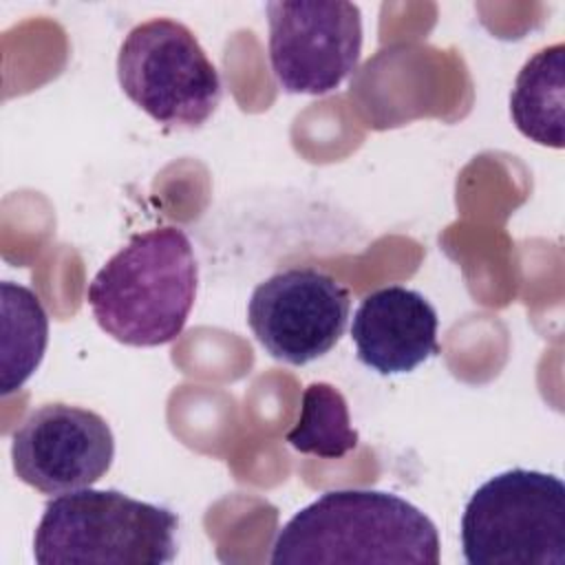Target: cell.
<instances>
[{
	"mask_svg": "<svg viewBox=\"0 0 565 565\" xmlns=\"http://www.w3.org/2000/svg\"><path fill=\"white\" fill-rule=\"evenodd\" d=\"M435 523L406 499L382 490H329L276 534L271 563L437 565Z\"/></svg>",
	"mask_w": 565,
	"mask_h": 565,
	"instance_id": "obj_1",
	"label": "cell"
},
{
	"mask_svg": "<svg viewBox=\"0 0 565 565\" xmlns=\"http://www.w3.org/2000/svg\"><path fill=\"white\" fill-rule=\"evenodd\" d=\"M199 285L188 234L154 227L128 241L95 274L86 302L102 331L128 347L172 342L185 327Z\"/></svg>",
	"mask_w": 565,
	"mask_h": 565,
	"instance_id": "obj_2",
	"label": "cell"
},
{
	"mask_svg": "<svg viewBox=\"0 0 565 565\" xmlns=\"http://www.w3.org/2000/svg\"><path fill=\"white\" fill-rule=\"evenodd\" d=\"M177 527L163 505L82 488L46 503L33 556L40 565H163L177 556Z\"/></svg>",
	"mask_w": 565,
	"mask_h": 565,
	"instance_id": "obj_3",
	"label": "cell"
},
{
	"mask_svg": "<svg viewBox=\"0 0 565 565\" xmlns=\"http://www.w3.org/2000/svg\"><path fill=\"white\" fill-rule=\"evenodd\" d=\"M470 565H565V486L512 468L481 483L461 516Z\"/></svg>",
	"mask_w": 565,
	"mask_h": 565,
	"instance_id": "obj_4",
	"label": "cell"
},
{
	"mask_svg": "<svg viewBox=\"0 0 565 565\" xmlns=\"http://www.w3.org/2000/svg\"><path fill=\"white\" fill-rule=\"evenodd\" d=\"M126 97L168 128H199L221 102V77L194 33L168 18L128 31L117 53Z\"/></svg>",
	"mask_w": 565,
	"mask_h": 565,
	"instance_id": "obj_5",
	"label": "cell"
},
{
	"mask_svg": "<svg viewBox=\"0 0 565 565\" xmlns=\"http://www.w3.org/2000/svg\"><path fill=\"white\" fill-rule=\"evenodd\" d=\"M269 64L285 93L327 95L355 71L362 15L344 0L267 2Z\"/></svg>",
	"mask_w": 565,
	"mask_h": 565,
	"instance_id": "obj_6",
	"label": "cell"
},
{
	"mask_svg": "<svg viewBox=\"0 0 565 565\" xmlns=\"http://www.w3.org/2000/svg\"><path fill=\"white\" fill-rule=\"evenodd\" d=\"M349 313V289L313 267L271 274L247 302V324L258 344L291 366L327 355L342 338Z\"/></svg>",
	"mask_w": 565,
	"mask_h": 565,
	"instance_id": "obj_7",
	"label": "cell"
},
{
	"mask_svg": "<svg viewBox=\"0 0 565 565\" xmlns=\"http://www.w3.org/2000/svg\"><path fill=\"white\" fill-rule=\"evenodd\" d=\"M113 457L115 437L108 422L95 411L64 402L33 408L11 437L18 479L44 494L90 488L110 470Z\"/></svg>",
	"mask_w": 565,
	"mask_h": 565,
	"instance_id": "obj_8",
	"label": "cell"
},
{
	"mask_svg": "<svg viewBox=\"0 0 565 565\" xmlns=\"http://www.w3.org/2000/svg\"><path fill=\"white\" fill-rule=\"evenodd\" d=\"M437 311L415 289L388 285L362 298L351 340L358 360L380 375L411 373L439 353Z\"/></svg>",
	"mask_w": 565,
	"mask_h": 565,
	"instance_id": "obj_9",
	"label": "cell"
},
{
	"mask_svg": "<svg viewBox=\"0 0 565 565\" xmlns=\"http://www.w3.org/2000/svg\"><path fill=\"white\" fill-rule=\"evenodd\" d=\"M565 46L561 42L534 53L516 75L510 95L514 126L527 139L563 148Z\"/></svg>",
	"mask_w": 565,
	"mask_h": 565,
	"instance_id": "obj_10",
	"label": "cell"
},
{
	"mask_svg": "<svg viewBox=\"0 0 565 565\" xmlns=\"http://www.w3.org/2000/svg\"><path fill=\"white\" fill-rule=\"evenodd\" d=\"M2 395L33 375L49 342V318L40 298L24 285L2 282Z\"/></svg>",
	"mask_w": 565,
	"mask_h": 565,
	"instance_id": "obj_11",
	"label": "cell"
},
{
	"mask_svg": "<svg viewBox=\"0 0 565 565\" xmlns=\"http://www.w3.org/2000/svg\"><path fill=\"white\" fill-rule=\"evenodd\" d=\"M287 441L302 455L340 459L355 450L360 437L351 426L344 395L327 382H313L302 391L300 415L287 433Z\"/></svg>",
	"mask_w": 565,
	"mask_h": 565,
	"instance_id": "obj_12",
	"label": "cell"
}]
</instances>
